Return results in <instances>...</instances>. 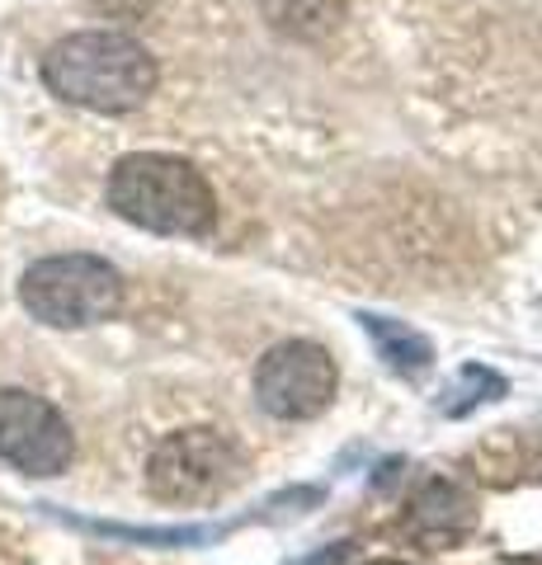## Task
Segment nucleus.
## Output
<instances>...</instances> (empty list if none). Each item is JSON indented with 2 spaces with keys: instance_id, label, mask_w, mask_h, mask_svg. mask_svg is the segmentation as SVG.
<instances>
[{
  "instance_id": "1",
  "label": "nucleus",
  "mask_w": 542,
  "mask_h": 565,
  "mask_svg": "<svg viewBox=\"0 0 542 565\" xmlns=\"http://www.w3.org/2000/svg\"><path fill=\"white\" fill-rule=\"evenodd\" d=\"M156 57L114 29H85V33H66L62 43L47 47L43 57V85L62 104L91 114H132L142 109L156 90Z\"/></svg>"
},
{
  "instance_id": "2",
  "label": "nucleus",
  "mask_w": 542,
  "mask_h": 565,
  "mask_svg": "<svg viewBox=\"0 0 542 565\" xmlns=\"http://www.w3.org/2000/svg\"><path fill=\"white\" fill-rule=\"evenodd\" d=\"M104 199L124 222L151 236H208L217 222V193L203 170L166 151L124 156L109 170Z\"/></svg>"
},
{
  "instance_id": "3",
  "label": "nucleus",
  "mask_w": 542,
  "mask_h": 565,
  "mask_svg": "<svg viewBox=\"0 0 542 565\" xmlns=\"http://www.w3.org/2000/svg\"><path fill=\"white\" fill-rule=\"evenodd\" d=\"M20 302L52 330H91L124 307V274L99 255H47L24 269Z\"/></svg>"
},
{
  "instance_id": "4",
  "label": "nucleus",
  "mask_w": 542,
  "mask_h": 565,
  "mask_svg": "<svg viewBox=\"0 0 542 565\" xmlns=\"http://www.w3.org/2000/svg\"><path fill=\"white\" fill-rule=\"evenodd\" d=\"M241 476V452L217 429H180L147 457V490L161 504H203Z\"/></svg>"
},
{
  "instance_id": "5",
  "label": "nucleus",
  "mask_w": 542,
  "mask_h": 565,
  "mask_svg": "<svg viewBox=\"0 0 542 565\" xmlns=\"http://www.w3.org/2000/svg\"><path fill=\"white\" fill-rule=\"evenodd\" d=\"M336 359L330 349L311 340H288L274 344L255 367V401L259 411L274 419H317L330 401H336Z\"/></svg>"
},
{
  "instance_id": "6",
  "label": "nucleus",
  "mask_w": 542,
  "mask_h": 565,
  "mask_svg": "<svg viewBox=\"0 0 542 565\" xmlns=\"http://www.w3.org/2000/svg\"><path fill=\"white\" fill-rule=\"evenodd\" d=\"M76 457L72 424L43 396L0 386V462H10L24 476H62Z\"/></svg>"
},
{
  "instance_id": "7",
  "label": "nucleus",
  "mask_w": 542,
  "mask_h": 565,
  "mask_svg": "<svg viewBox=\"0 0 542 565\" xmlns=\"http://www.w3.org/2000/svg\"><path fill=\"white\" fill-rule=\"evenodd\" d=\"M467 523H471L467 494L458 486H448V481H429L425 490L415 494V504H411V527H415V537H425V542L463 537Z\"/></svg>"
},
{
  "instance_id": "8",
  "label": "nucleus",
  "mask_w": 542,
  "mask_h": 565,
  "mask_svg": "<svg viewBox=\"0 0 542 565\" xmlns=\"http://www.w3.org/2000/svg\"><path fill=\"white\" fill-rule=\"evenodd\" d=\"M359 326L373 334V344H378V359L392 367L396 377H425L429 373V363H434V349L425 334H415L411 326H401V321H387V316H359Z\"/></svg>"
},
{
  "instance_id": "9",
  "label": "nucleus",
  "mask_w": 542,
  "mask_h": 565,
  "mask_svg": "<svg viewBox=\"0 0 542 565\" xmlns=\"http://www.w3.org/2000/svg\"><path fill=\"white\" fill-rule=\"evenodd\" d=\"M274 29H288L297 39H317L340 20V0H259Z\"/></svg>"
},
{
  "instance_id": "10",
  "label": "nucleus",
  "mask_w": 542,
  "mask_h": 565,
  "mask_svg": "<svg viewBox=\"0 0 542 565\" xmlns=\"http://www.w3.org/2000/svg\"><path fill=\"white\" fill-rule=\"evenodd\" d=\"M72 523L114 542H151V546H194L217 537V527H124V523H95V519H72Z\"/></svg>"
},
{
  "instance_id": "11",
  "label": "nucleus",
  "mask_w": 542,
  "mask_h": 565,
  "mask_svg": "<svg viewBox=\"0 0 542 565\" xmlns=\"http://www.w3.org/2000/svg\"><path fill=\"white\" fill-rule=\"evenodd\" d=\"M504 396V377H496L491 367H477V363H467L463 373H458V382L444 392V401H439V411L444 415H467V411H477V405H491V401H500Z\"/></svg>"
},
{
  "instance_id": "12",
  "label": "nucleus",
  "mask_w": 542,
  "mask_h": 565,
  "mask_svg": "<svg viewBox=\"0 0 542 565\" xmlns=\"http://www.w3.org/2000/svg\"><path fill=\"white\" fill-rule=\"evenodd\" d=\"M373 565H401V561H373Z\"/></svg>"
}]
</instances>
